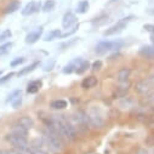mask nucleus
<instances>
[{"label": "nucleus", "instance_id": "1", "mask_svg": "<svg viewBox=\"0 0 154 154\" xmlns=\"http://www.w3.org/2000/svg\"><path fill=\"white\" fill-rule=\"evenodd\" d=\"M54 123L56 124V126L58 128V130L61 131L62 136L68 140V141H73L76 137V130L74 129V126L70 124V122L68 120V118L63 114H56L52 115Z\"/></svg>", "mask_w": 154, "mask_h": 154}, {"label": "nucleus", "instance_id": "2", "mask_svg": "<svg viewBox=\"0 0 154 154\" xmlns=\"http://www.w3.org/2000/svg\"><path fill=\"white\" fill-rule=\"evenodd\" d=\"M43 138L44 142L49 146V148L52 152H60L62 149V144H63V140L52 130H50L49 128H46L43 132Z\"/></svg>", "mask_w": 154, "mask_h": 154}, {"label": "nucleus", "instance_id": "3", "mask_svg": "<svg viewBox=\"0 0 154 154\" xmlns=\"http://www.w3.org/2000/svg\"><path fill=\"white\" fill-rule=\"evenodd\" d=\"M88 117H89V122H90V126L96 128V129H101L104 125V119H103V115L101 113V110L92 106L88 109Z\"/></svg>", "mask_w": 154, "mask_h": 154}, {"label": "nucleus", "instance_id": "4", "mask_svg": "<svg viewBox=\"0 0 154 154\" xmlns=\"http://www.w3.org/2000/svg\"><path fill=\"white\" fill-rule=\"evenodd\" d=\"M123 40H114V42H109V40H103L101 43L97 44L96 46V54L97 55H103L107 54L109 51H115V50H119L123 46Z\"/></svg>", "mask_w": 154, "mask_h": 154}, {"label": "nucleus", "instance_id": "5", "mask_svg": "<svg viewBox=\"0 0 154 154\" xmlns=\"http://www.w3.org/2000/svg\"><path fill=\"white\" fill-rule=\"evenodd\" d=\"M5 140H6L8 143H10L14 148H17V149H24V148L29 147L27 137H23V136H18V135H14V134H8L5 136Z\"/></svg>", "mask_w": 154, "mask_h": 154}, {"label": "nucleus", "instance_id": "6", "mask_svg": "<svg viewBox=\"0 0 154 154\" xmlns=\"http://www.w3.org/2000/svg\"><path fill=\"white\" fill-rule=\"evenodd\" d=\"M131 20H132V16H128V17H124V18L119 20L114 26H112L110 28H108V29L103 33L104 36H109V35H113V34H117V33L122 32L123 29H125V27L128 26V23H129Z\"/></svg>", "mask_w": 154, "mask_h": 154}, {"label": "nucleus", "instance_id": "7", "mask_svg": "<svg viewBox=\"0 0 154 154\" xmlns=\"http://www.w3.org/2000/svg\"><path fill=\"white\" fill-rule=\"evenodd\" d=\"M135 90L138 95L141 96H148L150 92H153V88L150 86V84L148 83L147 79H143V80H140L138 83H136L135 85Z\"/></svg>", "mask_w": 154, "mask_h": 154}, {"label": "nucleus", "instance_id": "8", "mask_svg": "<svg viewBox=\"0 0 154 154\" xmlns=\"http://www.w3.org/2000/svg\"><path fill=\"white\" fill-rule=\"evenodd\" d=\"M43 32H44V30H43V27H39V28H36L35 30L29 32V33L27 34V36H26V43H27V44H35V43L42 38Z\"/></svg>", "mask_w": 154, "mask_h": 154}, {"label": "nucleus", "instance_id": "9", "mask_svg": "<svg viewBox=\"0 0 154 154\" xmlns=\"http://www.w3.org/2000/svg\"><path fill=\"white\" fill-rule=\"evenodd\" d=\"M74 24H76V16L73 12H70V11L66 12L63 18H62V27L68 29V28L73 27Z\"/></svg>", "mask_w": 154, "mask_h": 154}, {"label": "nucleus", "instance_id": "10", "mask_svg": "<svg viewBox=\"0 0 154 154\" xmlns=\"http://www.w3.org/2000/svg\"><path fill=\"white\" fill-rule=\"evenodd\" d=\"M22 91L21 90H15L11 95H9V98H8V102H11V104H12V107L16 109V108H18L20 106H21V103H22Z\"/></svg>", "mask_w": 154, "mask_h": 154}, {"label": "nucleus", "instance_id": "11", "mask_svg": "<svg viewBox=\"0 0 154 154\" xmlns=\"http://www.w3.org/2000/svg\"><path fill=\"white\" fill-rule=\"evenodd\" d=\"M40 9V3H36V2H29L24 9L22 10V15L23 16H29V15H33L35 12H38Z\"/></svg>", "mask_w": 154, "mask_h": 154}, {"label": "nucleus", "instance_id": "12", "mask_svg": "<svg viewBox=\"0 0 154 154\" xmlns=\"http://www.w3.org/2000/svg\"><path fill=\"white\" fill-rule=\"evenodd\" d=\"M130 75H131V69L129 67H124L122 68L118 73H117V80L119 83H123V82H128L129 78H130Z\"/></svg>", "mask_w": 154, "mask_h": 154}, {"label": "nucleus", "instance_id": "13", "mask_svg": "<svg viewBox=\"0 0 154 154\" xmlns=\"http://www.w3.org/2000/svg\"><path fill=\"white\" fill-rule=\"evenodd\" d=\"M97 83H98V80H97L96 76L90 75V76H88V78H85V79L82 82V88H83L84 90L92 89V88H95V86L97 85Z\"/></svg>", "mask_w": 154, "mask_h": 154}, {"label": "nucleus", "instance_id": "14", "mask_svg": "<svg viewBox=\"0 0 154 154\" xmlns=\"http://www.w3.org/2000/svg\"><path fill=\"white\" fill-rule=\"evenodd\" d=\"M11 134L27 137V135H28V129H26L23 125L18 124V123H16V124H14V125L11 126Z\"/></svg>", "mask_w": 154, "mask_h": 154}, {"label": "nucleus", "instance_id": "15", "mask_svg": "<svg viewBox=\"0 0 154 154\" xmlns=\"http://www.w3.org/2000/svg\"><path fill=\"white\" fill-rule=\"evenodd\" d=\"M43 86V82L40 79H38V80H33L28 84L27 86V92L28 94H36L38 91H39Z\"/></svg>", "mask_w": 154, "mask_h": 154}, {"label": "nucleus", "instance_id": "16", "mask_svg": "<svg viewBox=\"0 0 154 154\" xmlns=\"http://www.w3.org/2000/svg\"><path fill=\"white\" fill-rule=\"evenodd\" d=\"M20 6H21V3L18 2V0H12V2H10V3L6 5V8L4 9V14H5V15L14 14V12H16V11L20 9Z\"/></svg>", "mask_w": 154, "mask_h": 154}, {"label": "nucleus", "instance_id": "17", "mask_svg": "<svg viewBox=\"0 0 154 154\" xmlns=\"http://www.w3.org/2000/svg\"><path fill=\"white\" fill-rule=\"evenodd\" d=\"M50 107L52 109H57V110H62V109H66L68 107V102L66 100H54L51 101L50 103Z\"/></svg>", "mask_w": 154, "mask_h": 154}, {"label": "nucleus", "instance_id": "18", "mask_svg": "<svg viewBox=\"0 0 154 154\" xmlns=\"http://www.w3.org/2000/svg\"><path fill=\"white\" fill-rule=\"evenodd\" d=\"M40 66V62H33L32 64H29V66H27V67H24V68H22L18 73H17V75L20 76H22V75H26V74H28V73H30V72H33V70H35L38 67H39Z\"/></svg>", "mask_w": 154, "mask_h": 154}, {"label": "nucleus", "instance_id": "19", "mask_svg": "<svg viewBox=\"0 0 154 154\" xmlns=\"http://www.w3.org/2000/svg\"><path fill=\"white\" fill-rule=\"evenodd\" d=\"M61 30L60 29H54V30H50L45 36H44V42H52L55 39H58L61 38Z\"/></svg>", "mask_w": 154, "mask_h": 154}, {"label": "nucleus", "instance_id": "20", "mask_svg": "<svg viewBox=\"0 0 154 154\" xmlns=\"http://www.w3.org/2000/svg\"><path fill=\"white\" fill-rule=\"evenodd\" d=\"M17 123L18 124H21V125H23L26 129H30L32 126H33V119L29 117V115H22V117L17 120Z\"/></svg>", "mask_w": 154, "mask_h": 154}, {"label": "nucleus", "instance_id": "21", "mask_svg": "<svg viewBox=\"0 0 154 154\" xmlns=\"http://www.w3.org/2000/svg\"><path fill=\"white\" fill-rule=\"evenodd\" d=\"M140 54L146 56V57H154V44L142 46L141 50H140Z\"/></svg>", "mask_w": 154, "mask_h": 154}, {"label": "nucleus", "instance_id": "22", "mask_svg": "<svg viewBox=\"0 0 154 154\" xmlns=\"http://www.w3.org/2000/svg\"><path fill=\"white\" fill-rule=\"evenodd\" d=\"M130 89V83L129 82H123L117 88V96H124Z\"/></svg>", "mask_w": 154, "mask_h": 154}, {"label": "nucleus", "instance_id": "23", "mask_svg": "<svg viewBox=\"0 0 154 154\" xmlns=\"http://www.w3.org/2000/svg\"><path fill=\"white\" fill-rule=\"evenodd\" d=\"M89 68H90V62H89V61H82V62H79V66L76 67L75 73L79 74V75H82V74H84Z\"/></svg>", "mask_w": 154, "mask_h": 154}, {"label": "nucleus", "instance_id": "24", "mask_svg": "<svg viewBox=\"0 0 154 154\" xmlns=\"http://www.w3.org/2000/svg\"><path fill=\"white\" fill-rule=\"evenodd\" d=\"M79 60L78 58H76L74 62H70L69 64H67L63 69H62V72L64 73V74H70V73H73V72H75V69H76V66H75V63L76 62H78Z\"/></svg>", "mask_w": 154, "mask_h": 154}, {"label": "nucleus", "instance_id": "25", "mask_svg": "<svg viewBox=\"0 0 154 154\" xmlns=\"http://www.w3.org/2000/svg\"><path fill=\"white\" fill-rule=\"evenodd\" d=\"M11 48H12V43H5L3 45H0V57L8 55L11 50Z\"/></svg>", "mask_w": 154, "mask_h": 154}, {"label": "nucleus", "instance_id": "26", "mask_svg": "<svg viewBox=\"0 0 154 154\" xmlns=\"http://www.w3.org/2000/svg\"><path fill=\"white\" fill-rule=\"evenodd\" d=\"M78 39H79V38H73V39H69V40H67V42L62 43V44L60 45V49H61V50H66V49L72 48L76 42H78Z\"/></svg>", "mask_w": 154, "mask_h": 154}, {"label": "nucleus", "instance_id": "27", "mask_svg": "<svg viewBox=\"0 0 154 154\" xmlns=\"http://www.w3.org/2000/svg\"><path fill=\"white\" fill-rule=\"evenodd\" d=\"M55 5H56L55 0H48V2H45L44 5H43V11L44 12H50L55 9Z\"/></svg>", "mask_w": 154, "mask_h": 154}, {"label": "nucleus", "instance_id": "28", "mask_svg": "<svg viewBox=\"0 0 154 154\" xmlns=\"http://www.w3.org/2000/svg\"><path fill=\"white\" fill-rule=\"evenodd\" d=\"M88 10H89V3L86 2V0L80 2L79 5H78V9H76V11H78L79 14H85Z\"/></svg>", "mask_w": 154, "mask_h": 154}, {"label": "nucleus", "instance_id": "29", "mask_svg": "<svg viewBox=\"0 0 154 154\" xmlns=\"http://www.w3.org/2000/svg\"><path fill=\"white\" fill-rule=\"evenodd\" d=\"M11 35H12V33H11L10 29H5V30H3L2 33H0V43L6 42L8 39H10Z\"/></svg>", "mask_w": 154, "mask_h": 154}, {"label": "nucleus", "instance_id": "30", "mask_svg": "<svg viewBox=\"0 0 154 154\" xmlns=\"http://www.w3.org/2000/svg\"><path fill=\"white\" fill-rule=\"evenodd\" d=\"M70 30H67L66 33H63V34H61V38H68V36H70V35H73L76 30L79 29V24H74L73 27H70L69 28Z\"/></svg>", "mask_w": 154, "mask_h": 154}, {"label": "nucleus", "instance_id": "31", "mask_svg": "<svg viewBox=\"0 0 154 154\" xmlns=\"http://www.w3.org/2000/svg\"><path fill=\"white\" fill-rule=\"evenodd\" d=\"M43 144H44V138H35L32 142V147H34L35 149H42Z\"/></svg>", "mask_w": 154, "mask_h": 154}, {"label": "nucleus", "instance_id": "32", "mask_svg": "<svg viewBox=\"0 0 154 154\" xmlns=\"http://www.w3.org/2000/svg\"><path fill=\"white\" fill-rule=\"evenodd\" d=\"M15 75V73L14 72H10L9 74H6V75H4V76H2V78H0V85H3V84H5L6 82H9L12 76Z\"/></svg>", "mask_w": 154, "mask_h": 154}, {"label": "nucleus", "instance_id": "33", "mask_svg": "<svg viewBox=\"0 0 154 154\" xmlns=\"http://www.w3.org/2000/svg\"><path fill=\"white\" fill-rule=\"evenodd\" d=\"M24 61H26V58H24V57H17V58H15V60H12V61H11L10 66H11V67H17V66L22 64Z\"/></svg>", "mask_w": 154, "mask_h": 154}, {"label": "nucleus", "instance_id": "34", "mask_svg": "<svg viewBox=\"0 0 154 154\" xmlns=\"http://www.w3.org/2000/svg\"><path fill=\"white\" fill-rule=\"evenodd\" d=\"M54 67H55V60H49L44 66V70L45 72H50V70L54 69Z\"/></svg>", "mask_w": 154, "mask_h": 154}, {"label": "nucleus", "instance_id": "35", "mask_svg": "<svg viewBox=\"0 0 154 154\" xmlns=\"http://www.w3.org/2000/svg\"><path fill=\"white\" fill-rule=\"evenodd\" d=\"M146 104L154 107V92H150L148 96H146Z\"/></svg>", "mask_w": 154, "mask_h": 154}, {"label": "nucleus", "instance_id": "36", "mask_svg": "<svg viewBox=\"0 0 154 154\" xmlns=\"http://www.w3.org/2000/svg\"><path fill=\"white\" fill-rule=\"evenodd\" d=\"M102 66H103L102 61H101V60H96V61L91 64V68H92L94 70H100V69L102 68Z\"/></svg>", "mask_w": 154, "mask_h": 154}, {"label": "nucleus", "instance_id": "37", "mask_svg": "<svg viewBox=\"0 0 154 154\" xmlns=\"http://www.w3.org/2000/svg\"><path fill=\"white\" fill-rule=\"evenodd\" d=\"M5 154H23L21 149H17V148H12L10 150H6Z\"/></svg>", "mask_w": 154, "mask_h": 154}, {"label": "nucleus", "instance_id": "38", "mask_svg": "<svg viewBox=\"0 0 154 154\" xmlns=\"http://www.w3.org/2000/svg\"><path fill=\"white\" fill-rule=\"evenodd\" d=\"M143 29L149 32V33H154V24H144L143 26Z\"/></svg>", "mask_w": 154, "mask_h": 154}, {"label": "nucleus", "instance_id": "39", "mask_svg": "<svg viewBox=\"0 0 154 154\" xmlns=\"http://www.w3.org/2000/svg\"><path fill=\"white\" fill-rule=\"evenodd\" d=\"M147 80H148V83L150 84V86H152V88H154V74L149 75L148 78H147Z\"/></svg>", "mask_w": 154, "mask_h": 154}, {"label": "nucleus", "instance_id": "40", "mask_svg": "<svg viewBox=\"0 0 154 154\" xmlns=\"http://www.w3.org/2000/svg\"><path fill=\"white\" fill-rule=\"evenodd\" d=\"M33 154H48V152H45V150H43V149H35V150L33 152Z\"/></svg>", "mask_w": 154, "mask_h": 154}, {"label": "nucleus", "instance_id": "41", "mask_svg": "<svg viewBox=\"0 0 154 154\" xmlns=\"http://www.w3.org/2000/svg\"><path fill=\"white\" fill-rule=\"evenodd\" d=\"M137 154H148V152H147L146 149H143V148H142V149H140V150H138V153H137Z\"/></svg>", "mask_w": 154, "mask_h": 154}, {"label": "nucleus", "instance_id": "42", "mask_svg": "<svg viewBox=\"0 0 154 154\" xmlns=\"http://www.w3.org/2000/svg\"><path fill=\"white\" fill-rule=\"evenodd\" d=\"M150 40H152L153 44H154V33H150Z\"/></svg>", "mask_w": 154, "mask_h": 154}, {"label": "nucleus", "instance_id": "43", "mask_svg": "<svg viewBox=\"0 0 154 154\" xmlns=\"http://www.w3.org/2000/svg\"><path fill=\"white\" fill-rule=\"evenodd\" d=\"M148 154H154V147H152V149H150V152Z\"/></svg>", "mask_w": 154, "mask_h": 154}, {"label": "nucleus", "instance_id": "44", "mask_svg": "<svg viewBox=\"0 0 154 154\" xmlns=\"http://www.w3.org/2000/svg\"><path fill=\"white\" fill-rule=\"evenodd\" d=\"M2 74H3V70H0V76H2Z\"/></svg>", "mask_w": 154, "mask_h": 154}, {"label": "nucleus", "instance_id": "45", "mask_svg": "<svg viewBox=\"0 0 154 154\" xmlns=\"http://www.w3.org/2000/svg\"><path fill=\"white\" fill-rule=\"evenodd\" d=\"M152 14H154V9H153V11H152Z\"/></svg>", "mask_w": 154, "mask_h": 154}]
</instances>
